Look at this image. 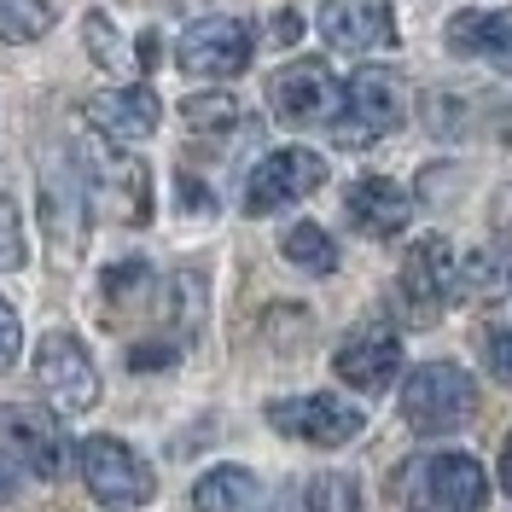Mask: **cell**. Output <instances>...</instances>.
Instances as JSON below:
<instances>
[{"instance_id":"cell-1","label":"cell","mask_w":512,"mask_h":512,"mask_svg":"<svg viewBox=\"0 0 512 512\" xmlns=\"http://www.w3.org/2000/svg\"><path fill=\"white\" fill-rule=\"evenodd\" d=\"M402 117H408V82L390 64H361L344 82L338 117H332V140L355 152V146H373L384 134H396Z\"/></svg>"},{"instance_id":"cell-2","label":"cell","mask_w":512,"mask_h":512,"mask_svg":"<svg viewBox=\"0 0 512 512\" xmlns=\"http://www.w3.org/2000/svg\"><path fill=\"white\" fill-rule=\"evenodd\" d=\"M478 408V390H472V373L466 367H454V361H425L408 373L402 384V419H408V431L419 437H448V431H460L466 419Z\"/></svg>"},{"instance_id":"cell-3","label":"cell","mask_w":512,"mask_h":512,"mask_svg":"<svg viewBox=\"0 0 512 512\" xmlns=\"http://www.w3.org/2000/svg\"><path fill=\"white\" fill-rule=\"evenodd\" d=\"M76 472H82V483H88V495H94L99 507H146L158 495L152 466L123 437H82Z\"/></svg>"},{"instance_id":"cell-4","label":"cell","mask_w":512,"mask_h":512,"mask_svg":"<svg viewBox=\"0 0 512 512\" xmlns=\"http://www.w3.org/2000/svg\"><path fill=\"white\" fill-rule=\"evenodd\" d=\"M35 384L59 414H88L99 402V367L76 332H47L35 344Z\"/></svg>"},{"instance_id":"cell-5","label":"cell","mask_w":512,"mask_h":512,"mask_svg":"<svg viewBox=\"0 0 512 512\" xmlns=\"http://www.w3.org/2000/svg\"><path fill=\"white\" fill-rule=\"evenodd\" d=\"M256 53V30L245 18H198L181 30L175 41V64L198 76V82H227V76H239Z\"/></svg>"},{"instance_id":"cell-6","label":"cell","mask_w":512,"mask_h":512,"mask_svg":"<svg viewBox=\"0 0 512 512\" xmlns=\"http://www.w3.org/2000/svg\"><path fill=\"white\" fill-rule=\"evenodd\" d=\"M268 425L274 431H286L297 443L309 448H344L361 437V408L344 402V396H332V390H315V396H286V402H268Z\"/></svg>"},{"instance_id":"cell-7","label":"cell","mask_w":512,"mask_h":512,"mask_svg":"<svg viewBox=\"0 0 512 512\" xmlns=\"http://www.w3.org/2000/svg\"><path fill=\"white\" fill-rule=\"evenodd\" d=\"M326 181V158L309 152V146H280V152H268V158L251 169V181H245V210L251 216H274V210H286L297 198H309L320 192Z\"/></svg>"},{"instance_id":"cell-8","label":"cell","mask_w":512,"mask_h":512,"mask_svg":"<svg viewBox=\"0 0 512 512\" xmlns=\"http://www.w3.org/2000/svg\"><path fill=\"white\" fill-rule=\"evenodd\" d=\"M0 460L18 472H35V478H59L64 437L53 414H41L35 402H0Z\"/></svg>"},{"instance_id":"cell-9","label":"cell","mask_w":512,"mask_h":512,"mask_svg":"<svg viewBox=\"0 0 512 512\" xmlns=\"http://www.w3.org/2000/svg\"><path fill=\"white\" fill-rule=\"evenodd\" d=\"M338 99H344V88L320 59H297L268 76V111L280 123H326V117H338Z\"/></svg>"},{"instance_id":"cell-10","label":"cell","mask_w":512,"mask_h":512,"mask_svg":"<svg viewBox=\"0 0 512 512\" xmlns=\"http://www.w3.org/2000/svg\"><path fill=\"white\" fill-rule=\"evenodd\" d=\"M320 35L332 53H390L396 35V6L390 0H320Z\"/></svg>"},{"instance_id":"cell-11","label":"cell","mask_w":512,"mask_h":512,"mask_svg":"<svg viewBox=\"0 0 512 512\" xmlns=\"http://www.w3.org/2000/svg\"><path fill=\"white\" fill-rule=\"evenodd\" d=\"M82 117H88V128H94L99 140H111V146H140V140L158 134L163 105L146 82H123V88H105V94L88 99Z\"/></svg>"},{"instance_id":"cell-12","label":"cell","mask_w":512,"mask_h":512,"mask_svg":"<svg viewBox=\"0 0 512 512\" xmlns=\"http://www.w3.org/2000/svg\"><path fill=\"white\" fill-rule=\"evenodd\" d=\"M332 367H338V379L350 384V390H384L402 373V338L390 326H361V332H350L338 344Z\"/></svg>"},{"instance_id":"cell-13","label":"cell","mask_w":512,"mask_h":512,"mask_svg":"<svg viewBox=\"0 0 512 512\" xmlns=\"http://www.w3.org/2000/svg\"><path fill=\"white\" fill-rule=\"evenodd\" d=\"M448 291H454V256H448V239L425 233L414 251H408V262H402V297H408V309H414L419 320H431L448 303Z\"/></svg>"},{"instance_id":"cell-14","label":"cell","mask_w":512,"mask_h":512,"mask_svg":"<svg viewBox=\"0 0 512 512\" xmlns=\"http://www.w3.org/2000/svg\"><path fill=\"white\" fill-rule=\"evenodd\" d=\"M344 210L350 222L367 233V239H396L402 227L414 222V198L396 187L390 175H361L350 192H344Z\"/></svg>"},{"instance_id":"cell-15","label":"cell","mask_w":512,"mask_h":512,"mask_svg":"<svg viewBox=\"0 0 512 512\" xmlns=\"http://www.w3.org/2000/svg\"><path fill=\"white\" fill-rule=\"evenodd\" d=\"M443 35H448V53L454 59H483V64H495V70H512V6L454 12Z\"/></svg>"},{"instance_id":"cell-16","label":"cell","mask_w":512,"mask_h":512,"mask_svg":"<svg viewBox=\"0 0 512 512\" xmlns=\"http://www.w3.org/2000/svg\"><path fill=\"white\" fill-rule=\"evenodd\" d=\"M425 483H431V501H437L443 512H483V501H489L483 466L472 460V454H460V448L437 454V460L425 466Z\"/></svg>"},{"instance_id":"cell-17","label":"cell","mask_w":512,"mask_h":512,"mask_svg":"<svg viewBox=\"0 0 512 512\" xmlns=\"http://www.w3.org/2000/svg\"><path fill=\"white\" fill-rule=\"evenodd\" d=\"M262 501V483L251 466H210L192 483V507L198 512H251Z\"/></svg>"},{"instance_id":"cell-18","label":"cell","mask_w":512,"mask_h":512,"mask_svg":"<svg viewBox=\"0 0 512 512\" xmlns=\"http://www.w3.org/2000/svg\"><path fill=\"white\" fill-rule=\"evenodd\" d=\"M99 187L111 192V204H117V216L128 227H140L152 216V181H146V163L140 158H111L105 175H99Z\"/></svg>"},{"instance_id":"cell-19","label":"cell","mask_w":512,"mask_h":512,"mask_svg":"<svg viewBox=\"0 0 512 512\" xmlns=\"http://www.w3.org/2000/svg\"><path fill=\"white\" fill-rule=\"evenodd\" d=\"M41 210H47V233L59 239V245H76L82 233H88V198H82V175L70 181V175H47V198H41Z\"/></svg>"},{"instance_id":"cell-20","label":"cell","mask_w":512,"mask_h":512,"mask_svg":"<svg viewBox=\"0 0 512 512\" xmlns=\"http://www.w3.org/2000/svg\"><path fill=\"white\" fill-rule=\"evenodd\" d=\"M82 30H88V53H94L111 76H128V82H134V64H152V53H158V41H152V35H140V47L128 53L105 12H88V18H82Z\"/></svg>"},{"instance_id":"cell-21","label":"cell","mask_w":512,"mask_h":512,"mask_svg":"<svg viewBox=\"0 0 512 512\" xmlns=\"http://www.w3.org/2000/svg\"><path fill=\"white\" fill-rule=\"evenodd\" d=\"M280 251H286V262L303 268V274H332V268H338V245H332V233L320 222H291L286 239H280Z\"/></svg>"},{"instance_id":"cell-22","label":"cell","mask_w":512,"mask_h":512,"mask_svg":"<svg viewBox=\"0 0 512 512\" xmlns=\"http://www.w3.org/2000/svg\"><path fill=\"white\" fill-rule=\"evenodd\" d=\"M53 18H59L53 0H0V41H12V47L41 41L53 30Z\"/></svg>"},{"instance_id":"cell-23","label":"cell","mask_w":512,"mask_h":512,"mask_svg":"<svg viewBox=\"0 0 512 512\" xmlns=\"http://www.w3.org/2000/svg\"><path fill=\"white\" fill-rule=\"evenodd\" d=\"M181 117H187V128H198V134L245 128V111H239V99L233 94H192L187 105H181Z\"/></svg>"},{"instance_id":"cell-24","label":"cell","mask_w":512,"mask_h":512,"mask_svg":"<svg viewBox=\"0 0 512 512\" xmlns=\"http://www.w3.org/2000/svg\"><path fill=\"white\" fill-rule=\"evenodd\" d=\"M24 216H18V198H6L0 192V274H12V268H24Z\"/></svg>"},{"instance_id":"cell-25","label":"cell","mask_w":512,"mask_h":512,"mask_svg":"<svg viewBox=\"0 0 512 512\" xmlns=\"http://www.w3.org/2000/svg\"><path fill=\"white\" fill-rule=\"evenodd\" d=\"M146 286H152V268H146V262H117V268L105 274V297H111V303H140Z\"/></svg>"},{"instance_id":"cell-26","label":"cell","mask_w":512,"mask_h":512,"mask_svg":"<svg viewBox=\"0 0 512 512\" xmlns=\"http://www.w3.org/2000/svg\"><path fill=\"white\" fill-rule=\"evenodd\" d=\"M309 495V512H355V483L350 478H320Z\"/></svg>"},{"instance_id":"cell-27","label":"cell","mask_w":512,"mask_h":512,"mask_svg":"<svg viewBox=\"0 0 512 512\" xmlns=\"http://www.w3.org/2000/svg\"><path fill=\"white\" fill-rule=\"evenodd\" d=\"M18 350H24V326H18V309L0 297V373L18 361Z\"/></svg>"},{"instance_id":"cell-28","label":"cell","mask_w":512,"mask_h":512,"mask_svg":"<svg viewBox=\"0 0 512 512\" xmlns=\"http://www.w3.org/2000/svg\"><path fill=\"white\" fill-rule=\"evenodd\" d=\"M483 361H489V373H495L501 384H512V332H489Z\"/></svg>"},{"instance_id":"cell-29","label":"cell","mask_w":512,"mask_h":512,"mask_svg":"<svg viewBox=\"0 0 512 512\" xmlns=\"http://www.w3.org/2000/svg\"><path fill=\"white\" fill-rule=\"evenodd\" d=\"M163 361H175V344H140V350H128V367H163Z\"/></svg>"},{"instance_id":"cell-30","label":"cell","mask_w":512,"mask_h":512,"mask_svg":"<svg viewBox=\"0 0 512 512\" xmlns=\"http://www.w3.org/2000/svg\"><path fill=\"white\" fill-rule=\"evenodd\" d=\"M297 35H303V18H297V12H274V35H268V41H280V47H291Z\"/></svg>"},{"instance_id":"cell-31","label":"cell","mask_w":512,"mask_h":512,"mask_svg":"<svg viewBox=\"0 0 512 512\" xmlns=\"http://www.w3.org/2000/svg\"><path fill=\"white\" fill-rule=\"evenodd\" d=\"M18 501V478H12V466L0 460V507H12Z\"/></svg>"},{"instance_id":"cell-32","label":"cell","mask_w":512,"mask_h":512,"mask_svg":"<svg viewBox=\"0 0 512 512\" xmlns=\"http://www.w3.org/2000/svg\"><path fill=\"white\" fill-rule=\"evenodd\" d=\"M501 489H507V495H512V437H507V443H501Z\"/></svg>"}]
</instances>
